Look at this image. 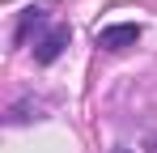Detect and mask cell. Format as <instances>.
I'll use <instances>...</instances> for the list:
<instances>
[{
	"label": "cell",
	"mask_w": 157,
	"mask_h": 153,
	"mask_svg": "<svg viewBox=\"0 0 157 153\" xmlns=\"http://www.w3.org/2000/svg\"><path fill=\"white\" fill-rule=\"evenodd\" d=\"M115 153H128V149H115Z\"/></svg>",
	"instance_id": "obj_4"
},
{
	"label": "cell",
	"mask_w": 157,
	"mask_h": 153,
	"mask_svg": "<svg viewBox=\"0 0 157 153\" xmlns=\"http://www.w3.org/2000/svg\"><path fill=\"white\" fill-rule=\"evenodd\" d=\"M140 26L136 22H115V26H106V30H98V47L102 51H128V47H136L140 43Z\"/></svg>",
	"instance_id": "obj_1"
},
{
	"label": "cell",
	"mask_w": 157,
	"mask_h": 153,
	"mask_svg": "<svg viewBox=\"0 0 157 153\" xmlns=\"http://www.w3.org/2000/svg\"><path fill=\"white\" fill-rule=\"evenodd\" d=\"M68 43H72V30H68V26H51V30L34 43V60H38V64H55Z\"/></svg>",
	"instance_id": "obj_2"
},
{
	"label": "cell",
	"mask_w": 157,
	"mask_h": 153,
	"mask_svg": "<svg viewBox=\"0 0 157 153\" xmlns=\"http://www.w3.org/2000/svg\"><path fill=\"white\" fill-rule=\"evenodd\" d=\"M38 22H43V9H26V13H21V26H17V34H13V38H17V43H26V34H30Z\"/></svg>",
	"instance_id": "obj_3"
}]
</instances>
